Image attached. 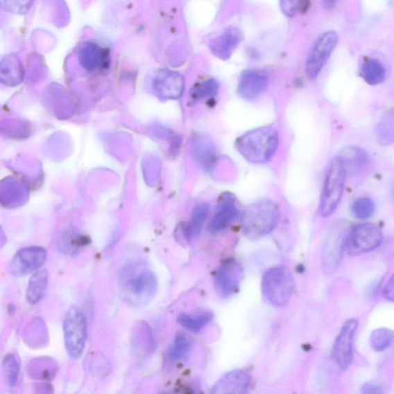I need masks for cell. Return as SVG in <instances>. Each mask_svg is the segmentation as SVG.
<instances>
[{"label": "cell", "mask_w": 394, "mask_h": 394, "mask_svg": "<svg viewBox=\"0 0 394 394\" xmlns=\"http://www.w3.org/2000/svg\"><path fill=\"white\" fill-rule=\"evenodd\" d=\"M243 277V267L234 259H230L223 264L216 271L214 277L215 288L223 298L234 294Z\"/></svg>", "instance_id": "7c38bea8"}, {"label": "cell", "mask_w": 394, "mask_h": 394, "mask_svg": "<svg viewBox=\"0 0 394 394\" xmlns=\"http://www.w3.org/2000/svg\"><path fill=\"white\" fill-rule=\"evenodd\" d=\"M336 0H323V3L327 7V8H332L336 3Z\"/></svg>", "instance_id": "e575fe53"}, {"label": "cell", "mask_w": 394, "mask_h": 394, "mask_svg": "<svg viewBox=\"0 0 394 394\" xmlns=\"http://www.w3.org/2000/svg\"><path fill=\"white\" fill-rule=\"evenodd\" d=\"M155 85L164 96L177 98L185 90V80L180 74L162 70L157 76Z\"/></svg>", "instance_id": "ac0fdd59"}, {"label": "cell", "mask_w": 394, "mask_h": 394, "mask_svg": "<svg viewBox=\"0 0 394 394\" xmlns=\"http://www.w3.org/2000/svg\"><path fill=\"white\" fill-rule=\"evenodd\" d=\"M294 286L293 274L286 266H274L264 273L262 293L273 306L285 307L292 298Z\"/></svg>", "instance_id": "277c9868"}, {"label": "cell", "mask_w": 394, "mask_h": 394, "mask_svg": "<svg viewBox=\"0 0 394 394\" xmlns=\"http://www.w3.org/2000/svg\"><path fill=\"white\" fill-rule=\"evenodd\" d=\"M56 363L51 359L39 358L30 363L31 377L41 381H51L56 375Z\"/></svg>", "instance_id": "603a6c76"}, {"label": "cell", "mask_w": 394, "mask_h": 394, "mask_svg": "<svg viewBox=\"0 0 394 394\" xmlns=\"http://www.w3.org/2000/svg\"><path fill=\"white\" fill-rule=\"evenodd\" d=\"M212 318L213 314L209 312H203L196 315L182 313L178 316V322L180 325L189 332L198 333L208 325Z\"/></svg>", "instance_id": "cb8c5ba5"}, {"label": "cell", "mask_w": 394, "mask_h": 394, "mask_svg": "<svg viewBox=\"0 0 394 394\" xmlns=\"http://www.w3.org/2000/svg\"><path fill=\"white\" fill-rule=\"evenodd\" d=\"M278 143L277 131L271 126H263L239 137L236 147L250 163L264 164L275 154Z\"/></svg>", "instance_id": "6da1fadb"}, {"label": "cell", "mask_w": 394, "mask_h": 394, "mask_svg": "<svg viewBox=\"0 0 394 394\" xmlns=\"http://www.w3.org/2000/svg\"><path fill=\"white\" fill-rule=\"evenodd\" d=\"M239 215L235 200L230 195H225L218 205L213 219L208 225L211 233H218L227 229Z\"/></svg>", "instance_id": "9a60e30c"}, {"label": "cell", "mask_w": 394, "mask_h": 394, "mask_svg": "<svg viewBox=\"0 0 394 394\" xmlns=\"http://www.w3.org/2000/svg\"><path fill=\"white\" fill-rule=\"evenodd\" d=\"M268 86L266 75L257 69L245 70L239 80L237 91L245 100H253L263 94Z\"/></svg>", "instance_id": "4fadbf2b"}, {"label": "cell", "mask_w": 394, "mask_h": 394, "mask_svg": "<svg viewBox=\"0 0 394 394\" xmlns=\"http://www.w3.org/2000/svg\"><path fill=\"white\" fill-rule=\"evenodd\" d=\"M49 282V273L46 269L38 270L29 281L26 291V298L31 305L39 302L46 291Z\"/></svg>", "instance_id": "44dd1931"}, {"label": "cell", "mask_w": 394, "mask_h": 394, "mask_svg": "<svg viewBox=\"0 0 394 394\" xmlns=\"http://www.w3.org/2000/svg\"><path fill=\"white\" fill-rule=\"evenodd\" d=\"M81 65L91 71L105 69L109 65L110 54L107 49L92 42L83 44L78 51Z\"/></svg>", "instance_id": "2e32d148"}, {"label": "cell", "mask_w": 394, "mask_h": 394, "mask_svg": "<svg viewBox=\"0 0 394 394\" xmlns=\"http://www.w3.org/2000/svg\"><path fill=\"white\" fill-rule=\"evenodd\" d=\"M309 4V0H280L281 8L288 16H293L298 11H306Z\"/></svg>", "instance_id": "4dcf8cb0"}, {"label": "cell", "mask_w": 394, "mask_h": 394, "mask_svg": "<svg viewBox=\"0 0 394 394\" xmlns=\"http://www.w3.org/2000/svg\"><path fill=\"white\" fill-rule=\"evenodd\" d=\"M280 219V209L270 200H259L246 209L242 216L244 234L251 240L269 234Z\"/></svg>", "instance_id": "7a4b0ae2"}, {"label": "cell", "mask_w": 394, "mask_h": 394, "mask_svg": "<svg viewBox=\"0 0 394 394\" xmlns=\"http://www.w3.org/2000/svg\"><path fill=\"white\" fill-rule=\"evenodd\" d=\"M358 325L357 319L345 322L334 343L332 357L343 370H348L354 360V339Z\"/></svg>", "instance_id": "30bf717a"}, {"label": "cell", "mask_w": 394, "mask_h": 394, "mask_svg": "<svg viewBox=\"0 0 394 394\" xmlns=\"http://www.w3.org/2000/svg\"><path fill=\"white\" fill-rule=\"evenodd\" d=\"M209 207L207 203H200L196 206L191 216V220L187 226L182 228V236L186 241L197 237L200 233L201 229L205 223L209 214Z\"/></svg>", "instance_id": "7402d4cb"}, {"label": "cell", "mask_w": 394, "mask_h": 394, "mask_svg": "<svg viewBox=\"0 0 394 394\" xmlns=\"http://www.w3.org/2000/svg\"><path fill=\"white\" fill-rule=\"evenodd\" d=\"M191 147L194 157L203 167L208 169L213 165L216 151L212 140L206 136H196L192 139Z\"/></svg>", "instance_id": "ffe728a7"}, {"label": "cell", "mask_w": 394, "mask_h": 394, "mask_svg": "<svg viewBox=\"0 0 394 394\" xmlns=\"http://www.w3.org/2000/svg\"><path fill=\"white\" fill-rule=\"evenodd\" d=\"M383 234L377 225L363 223L352 229L348 235L346 250L356 257L376 250L381 246Z\"/></svg>", "instance_id": "52a82bcc"}, {"label": "cell", "mask_w": 394, "mask_h": 394, "mask_svg": "<svg viewBox=\"0 0 394 394\" xmlns=\"http://www.w3.org/2000/svg\"><path fill=\"white\" fill-rule=\"evenodd\" d=\"M352 210L356 217L361 220L369 219L375 212V204L368 197L357 199L352 206Z\"/></svg>", "instance_id": "f1b7e54d"}, {"label": "cell", "mask_w": 394, "mask_h": 394, "mask_svg": "<svg viewBox=\"0 0 394 394\" xmlns=\"http://www.w3.org/2000/svg\"><path fill=\"white\" fill-rule=\"evenodd\" d=\"M362 75L365 81L372 86L379 85L386 78L384 66L376 60H368L363 62Z\"/></svg>", "instance_id": "484cf974"}, {"label": "cell", "mask_w": 394, "mask_h": 394, "mask_svg": "<svg viewBox=\"0 0 394 394\" xmlns=\"http://www.w3.org/2000/svg\"><path fill=\"white\" fill-rule=\"evenodd\" d=\"M348 234L346 230L336 228L327 234L322 250V264L326 273L332 274L339 268Z\"/></svg>", "instance_id": "ba28073f"}, {"label": "cell", "mask_w": 394, "mask_h": 394, "mask_svg": "<svg viewBox=\"0 0 394 394\" xmlns=\"http://www.w3.org/2000/svg\"><path fill=\"white\" fill-rule=\"evenodd\" d=\"M243 35L237 28H230L211 44V51L217 58L228 60L241 43Z\"/></svg>", "instance_id": "e0dca14e"}, {"label": "cell", "mask_w": 394, "mask_h": 394, "mask_svg": "<svg viewBox=\"0 0 394 394\" xmlns=\"http://www.w3.org/2000/svg\"><path fill=\"white\" fill-rule=\"evenodd\" d=\"M337 42L339 35L334 31L323 33L316 42L306 62V74L309 79H315L318 76L334 51Z\"/></svg>", "instance_id": "9c48e42d"}, {"label": "cell", "mask_w": 394, "mask_h": 394, "mask_svg": "<svg viewBox=\"0 0 394 394\" xmlns=\"http://www.w3.org/2000/svg\"><path fill=\"white\" fill-rule=\"evenodd\" d=\"M250 377L243 370H235L228 372L218 381L211 393L215 394H243L248 392Z\"/></svg>", "instance_id": "5bb4252c"}, {"label": "cell", "mask_w": 394, "mask_h": 394, "mask_svg": "<svg viewBox=\"0 0 394 394\" xmlns=\"http://www.w3.org/2000/svg\"><path fill=\"white\" fill-rule=\"evenodd\" d=\"M219 84L215 80L209 79L196 84L191 91V97L194 100H200L214 96L217 94Z\"/></svg>", "instance_id": "f546056e"}, {"label": "cell", "mask_w": 394, "mask_h": 394, "mask_svg": "<svg viewBox=\"0 0 394 394\" xmlns=\"http://www.w3.org/2000/svg\"><path fill=\"white\" fill-rule=\"evenodd\" d=\"M191 343L189 337L185 334H178L169 348L166 359L171 363H177L187 356Z\"/></svg>", "instance_id": "d4e9b609"}, {"label": "cell", "mask_w": 394, "mask_h": 394, "mask_svg": "<svg viewBox=\"0 0 394 394\" xmlns=\"http://www.w3.org/2000/svg\"><path fill=\"white\" fill-rule=\"evenodd\" d=\"M339 157L346 175H356L360 173L369 163L368 153L355 146L344 149Z\"/></svg>", "instance_id": "d6986e66"}, {"label": "cell", "mask_w": 394, "mask_h": 394, "mask_svg": "<svg viewBox=\"0 0 394 394\" xmlns=\"http://www.w3.org/2000/svg\"><path fill=\"white\" fill-rule=\"evenodd\" d=\"M47 259L46 250L41 246H29L19 250L12 258L9 270L12 275L24 277L38 271Z\"/></svg>", "instance_id": "8fae6325"}, {"label": "cell", "mask_w": 394, "mask_h": 394, "mask_svg": "<svg viewBox=\"0 0 394 394\" xmlns=\"http://www.w3.org/2000/svg\"><path fill=\"white\" fill-rule=\"evenodd\" d=\"M346 175L341 158H334L329 166L323 187L320 204V214L323 217L332 215L339 207Z\"/></svg>", "instance_id": "5b68a950"}, {"label": "cell", "mask_w": 394, "mask_h": 394, "mask_svg": "<svg viewBox=\"0 0 394 394\" xmlns=\"http://www.w3.org/2000/svg\"><path fill=\"white\" fill-rule=\"evenodd\" d=\"M361 390L363 393H368V394L383 393V389L381 386L372 383H367L363 384Z\"/></svg>", "instance_id": "836d02e7"}, {"label": "cell", "mask_w": 394, "mask_h": 394, "mask_svg": "<svg viewBox=\"0 0 394 394\" xmlns=\"http://www.w3.org/2000/svg\"><path fill=\"white\" fill-rule=\"evenodd\" d=\"M393 334L386 328H378L370 335V343L372 349L377 352L384 351L390 348L393 341Z\"/></svg>", "instance_id": "4316f807"}, {"label": "cell", "mask_w": 394, "mask_h": 394, "mask_svg": "<svg viewBox=\"0 0 394 394\" xmlns=\"http://www.w3.org/2000/svg\"><path fill=\"white\" fill-rule=\"evenodd\" d=\"M3 369L6 377L7 384L10 388L17 385L19 374V363L13 354H7L3 358Z\"/></svg>", "instance_id": "83f0119b"}, {"label": "cell", "mask_w": 394, "mask_h": 394, "mask_svg": "<svg viewBox=\"0 0 394 394\" xmlns=\"http://www.w3.org/2000/svg\"><path fill=\"white\" fill-rule=\"evenodd\" d=\"M33 0H1L3 8L14 13H24L30 9Z\"/></svg>", "instance_id": "1f68e13d"}, {"label": "cell", "mask_w": 394, "mask_h": 394, "mask_svg": "<svg viewBox=\"0 0 394 394\" xmlns=\"http://www.w3.org/2000/svg\"><path fill=\"white\" fill-rule=\"evenodd\" d=\"M65 346L70 357L79 358L85 348L87 323L85 315L78 307L69 309L63 321Z\"/></svg>", "instance_id": "8992f818"}, {"label": "cell", "mask_w": 394, "mask_h": 394, "mask_svg": "<svg viewBox=\"0 0 394 394\" xmlns=\"http://www.w3.org/2000/svg\"><path fill=\"white\" fill-rule=\"evenodd\" d=\"M122 295L124 300L135 307L150 304L158 291V280L155 273L148 269L132 268L123 276Z\"/></svg>", "instance_id": "3957f363"}, {"label": "cell", "mask_w": 394, "mask_h": 394, "mask_svg": "<svg viewBox=\"0 0 394 394\" xmlns=\"http://www.w3.org/2000/svg\"><path fill=\"white\" fill-rule=\"evenodd\" d=\"M383 296L385 300L394 302V274L390 278L388 283L386 284Z\"/></svg>", "instance_id": "d6a6232c"}]
</instances>
